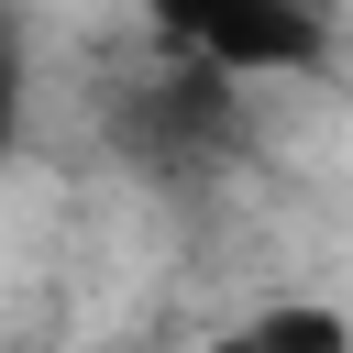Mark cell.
Masks as SVG:
<instances>
[{
  "mask_svg": "<svg viewBox=\"0 0 353 353\" xmlns=\"http://www.w3.org/2000/svg\"><path fill=\"white\" fill-rule=\"evenodd\" d=\"M188 66L254 88V77H320L331 66V0H221L188 33Z\"/></svg>",
  "mask_w": 353,
  "mask_h": 353,
  "instance_id": "cell-1",
  "label": "cell"
},
{
  "mask_svg": "<svg viewBox=\"0 0 353 353\" xmlns=\"http://www.w3.org/2000/svg\"><path fill=\"white\" fill-rule=\"evenodd\" d=\"M199 353H353V309H331V298H265L232 331H210Z\"/></svg>",
  "mask_w": 353,
  "mask_h": 353,
  "instance_id": "cell-2",
  "label": "cell"
},
{
  "mask_svg": "<svg viewBox=\"0 0 353 353\" xmlns=\"http://www.w3.org/2000/svg\"><path fill=\"white\" fill-rule=\"evenodd\" d=\"M22 121H33V33L0 0V154H22Z\"/></svg>",
  "mask_w": 353,
  "mask_h": 353,
  "instance_id": "cell-3",
  "label": "cell"
}]
</instances>
